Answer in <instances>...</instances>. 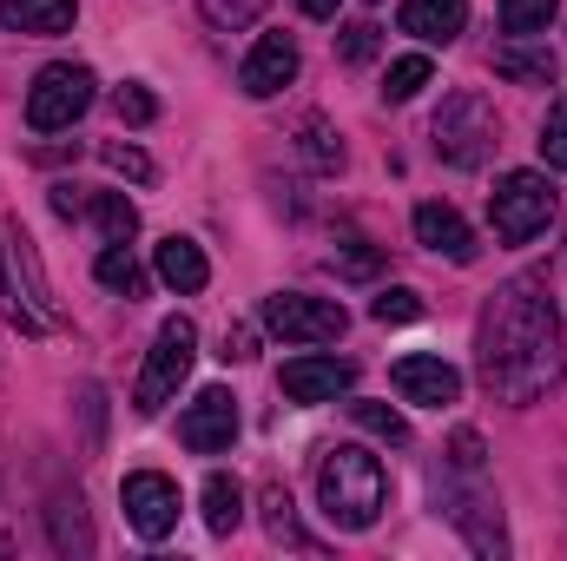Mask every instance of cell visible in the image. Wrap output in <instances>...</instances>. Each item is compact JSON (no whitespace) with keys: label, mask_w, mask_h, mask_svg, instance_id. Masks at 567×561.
I'll use <instances>...</instances> for the list:
<instances>
[{"label":"cell","mask_w":567,"mask_h":561,"mask_svg":"<svg viewBox=\"0 0 567 561\" xmlns=\"http://www.w3.org/2000/svg\"><path fill=\"white\" fill-rule=\"evenodd\" d=\"M113 113H120L126 126H152V120H158V100H152L145 86H120V93H113Z\"/></svg>","instance_id":"cell-30"},{"label":"cell","mask_w":567,"mask_h":561,"mask_svg":"<svg viewBox=\"0 0 567 561\" xmlns=\"http://www.w3.org/2000/svg\"><path fill=\"white\" fill-rule=\"evenodd\" d=\"M297 145H303V159H310L317 172H337V165H343V140L330 133V120H323V113H310V120L297 126Z\"/></svg>","instance_id":"cell-23"},{"label":"cell","mask_w":567,"mask_h":561,"mask_svg":"<svg viewBox=\"0 0 567 561\" xmlns=\"http://www.w3.org/2000/svg\"><path fill=\"white\" fill-rule=\"evenodd\" d=\"M403 33H416L423 47H449L468 27V0H403Z\"/></svg>","instance_id":"cell-16"},{"label":"cell","mask_w":567,"mask_h":561,"mask_svg":"<svg viewBox=\"0 0 567 561\" xmlns=\"http://www.w3.org/2000/svg\"><path fill=\"white\" fill-rule=\"evenodd\" d=\"M192 357H198V330H192V317H165L158 337H152V350H145L140 384H133V410H140V417H158V410L178 397V384L192 377Z\"/></svg>","instance_id":"cell-4"},{"label":"cell","mask_w":567,"mask_h":561,"mask_svg":"<svg viewBox=\"0 0 567 561\" xmlns=\"http://www.w3.org/2000/svg\"><path fill=\"white\" fill-rule=\"evenodd\" d=\"M258 7H265V0H205V13H212L218 27H245Z\"/></svg>","instance_id":"cell-34"},{"label":"cell","mask_w":567,"mask_h":561,"mask_svg":"<svg viewBox=\"0 0 567 561\" xmlns=\"http://www.w3.org/2000/svg\"><path fill=\"white\" fill-rule=\"evenodd\" d=\"M93 67H73V60H53L40 67V80L27 86V126L33 133H66L86 106H93Z\"/></svg>","instance_id":"cell-6"},{"label":"cell","mask_w":567,"mask_h":561,"mask_svg":"<svg viewBox=\"0 0 567 561\" xmlns=\"http://www.w3.org/2000/svg\"><path fill=\"white\" fill-rule=\"evenodd\" d=\"M218 357H225V364H245V357H258V350H251V330H225V350H218Z\"/></svg>","instance_id":"cell-35"},{"label":"cell","mask_w":567,"mask_h":561,"mask_svg":"<svg viewBox=\"0 0 567 561\" xmlns=\"http://www.w3.org/2000/svg\"><path fill=\"white\" fill-rule=\"evenodd\" d=\"M383 496H390V476H383V462H377L363 442H337V449L317 462V502H323V516H330L337 529L363 536V529L383 516Z\"/></svg>","instance_id":"cell-2"},{"label":"cell","mask_w":567,"mask_h":561,"mask_svg":"<svg viewBox=\"0 0 567 561\" xmlns=\"http://www.w3.org/2000/svg\"><path fill=\"white\" fill-rule=\"evenodd\" d=\"M423 86H429V60H423V53L390 60V73H383V100H396V106H403V100H416Z\"/></svg>","instance_id":"cell-25"},{"label":"cell","mask_w":567,"mask_h":561,"mask_svg":"<svg viewBox=\"0 0 567 561\" xmlns=\"http://www.w3.org/2000/svg\"><path fill=\"white\" fill-rule=\"evenodd\" d=\"M198 502H205V529H212V536H231V529L245 522V482L225 476V469L205 476V496H198Z\"/></svg>","instance_id":"cell-19"},{"label":"cell","mask_w":567,"mask_h":561,"mask_svg":"<svg viewBox=\"0 0 567 561\" xmlns=\"http://www.w3.org/2000/svg\"><path fill=\"white\" fill-rule=\"evenodd\" d=\"M435 502H442V516H449L482 555H502V549H508V536H502V509H495V496L482 489V476H468V469L435 476Z\"/></svg>","instance_id":"cell-7"},{"label":"cell","mask_w":567,"mask_h":561,"mask_svg":"<svg viewBox=\"0 0 567 561\" xmlns=\"http://www.w3.org/2000/svg\"><path fill=\"white\" fill-rule=\"evenodd\" d=\"M370 317H377V324H416V317H423V297H416L410 284H396V290H383V297L370 304Z\"/></svg>","instance_id":"cell-28"},{"label":"cell","mask_w":567,"mask_h":561,"mask_svg":"<svg viewBox=\"0 0 567 561\" xmlns=\"http://www.w3.org/2000/svg\"><path fill=\"white\" fill-rule=\"evenodd\" d=\"M152 265H158V278L172 284V290H205V284H212L205 252H198L192 238H178V232H172V238H158V258H152Z\"/></svg>","instance_id":"cell-18"},{"label":"cell","mask_w":567,"mask_h":561,"mask_svg":"<svg viewBox=\"0 0 567 561\" xmlns=\"http://www.w3.org/2000/svg\"><path fill=\"white\" fill-rule=\"evenodd\" d=\"M567 370V337L535 278L502 284L482 310V384L502 404H535Z\"/></svg>","instance_id":"cell-1"},{"label":"cell","mask_w":567,"mask_h":561,"mask_svg":"<svg viewBox=\"0 0 567 561\" xmlns=\"http://www.w3.org/2000/svg\"><path fill=\"white\" fill-rule=\"evenodd\" d=\"M297 80V40L290 33H265L251 53H245V67H238V86L251 93V100H271Z\"/></svg>","instance_id":"cell-14"},{"label":"cell","mask_w":567,"mask_h":561,"mask_svg":"<svg viewBox=\"0 0 567 561\" xmlns=\"http://www.w3.org/2000/svg\"><path fill=\"white\" fill-rule=\"evenodd\" d=\"M80 20V0H0L7 33H66Z\"/></svg>","instance_id":"cell-17"},{"label":"cell","mask_w":567,"mask_h":561,"mask_svg":"<svg viewBox=\"0 0 567 561\" xmlns=\"http://www.w3.org/2000/svg\"><path fill=\"white\" fill-rule=\"evenodd\" d=\"M542 159H548L555 172H567V93L548 106V120H542Z\"/></svg>","instance_id":"cell-29"},{"label":"cell","mask_w":567,"mask_h":561,"mask_svg":"<svg viewBox=\"0 0 567 561\" xmlns=\"http://www.w3.org/2000/svg\"><path fill=\"white\" fill-rule=\"evenodd\" d=\"M231 436H238V397L231 390H198L192 410L178 417V442L192 456H218V449H231Z\"/></svg>","instance_id":"cell-11"},{"label":"cell","mask_w":567,"mask_h":561,"mask_svg":"<svg viewBox=\"0 0 567 561\" xmlns=\"http://www.w3.org/2000/svg\"><path fill=\"white\" fill-rule=\"evenodd\" d=\"M297 7H303L310 20H337V7H343V0H297Z\"/></svg>","instance_id":"cell-36"},{"label":"cell","mask_w":567,"mask_h":561,"mask_svg":"<svg viewBox=\"0 0 567 561\" xmlns=\"http://www.w3.org/2000/svg\"><path fill=\"white\" fill-rule=\"evenodd\" d=\"M495 73H502V80H535V86H548V80H555V53H548V47H522V40H515V47H502V53H495Z\"/></svg>","instance_id":"cell-21"},{"label":"cell","mask_w":567,"mask_h":561,"mask_svg":"<svg viewBox=\"0 0 567 561\" xmlns=\"http://www.w3.org/2000/svg\"><path fill=\"white\" fill-rule=\"evenodd\" d=\"M449 469H468V476H482V436H475V429H462V436L449 442Z\"/></svg>","instance_id":"cell-33"},{"label":"cell","mask_w":567,"mask_h":561,"mask_svg":"<svg viewBox=\"0 0 567 561\" xmlns=\"http://www.w3.org/2000/svg\"><path fill=\"white\" fill-rule=\"evenodd\" d=\"M390 384H396L403 404H423V410H449L462 397V370L442 364V357H396Z\"/></svg>","instance_id":"cell-13"},{"label":"cell","mask_w":567,"mask_h":561,"mask_svg":"<svg viewBox=\"0 0 567 561\" xmlns=\"http://www.w3.org/2000/svg\"><path fill=\"white\" fill-rule=\"evenodd\" d=\"M555 218V185L542 172H502L488 192V225L502 245H528L535 232H548Z\"/></svg>","instance_id":"cell-5"},{"label":"cell","mask_w":567,"mask_h":561,"mask_svg":"<svg viewBox=\"0 0 567 561\" xmlns=\"http://www.w3.org/2000/svg\"><path fill=\"white\" fill-rule=\"evenodd\" d=\"M100 159H106V165H113V172H126V178H133V185H145V178H152V159H145L140 145H106V152H100Z\"/></svg>","instance_id":"cell-31"},{"label":"cell","mask_w":567,"mask_h":561,"mask_svg":"<svg viewBox=\"0 0 567 561\" xmlns=\"http://www.w3.org/2000/svg\"><path fill=\"white\" fill-rule=\"evenodd\" d=\"M265 330H278L284 344H337L350 330L337 297H303V290H278L265 297Z\"/></svg>","instance_id":"cell-8"},{"label":"cell","mask_w":567,"mask_h":561,"mask_svg":"<svg viewBox=\"0 0 567 561\" xmlns=\"http://www.w3.org/2000/svg\"><path fill=\"white\" fill-rule=\"evenodd\" d=\"M86 212H93V225L106 232V245H133V232H140V205H133L126 192H93Z\"/></svg>","instance_id":"cell-20"},{"label":"cell","mask_w":567,"mask_h":561,"mask_svg":"<svg viewBox=\"0 0 567 561\" xmlns=\"http://www.w3.org/2000/svg\"><path fill=\"white\" fill-rule=\"evenodd\" d=\"M265 522H271V542H290V549H317V542L297 529V516H290V496H284V489H265Z\"/></svg>","instance_id":"cell-26"},{"label":"cell","mask_w":567,"mask_h":561,"mask_svg":"<svg viewBox=\"0 0 567 561\" xmlns=\"http://www.w3.org/2000/svg\"><path fill=\"white\" fill-rule=\"evenodd\" d=\"M561 13V0H502V27L515 33V40H528V33H548V20Z\"/></svg>","instance_id":"cell-24"},{"label":"cell","mask_w":567,"mask_h":561,"mask_svg":"<svg viewBox=\"0 0 567 561\" xmlns=\"http://www.w3.org/2000/svg\"><path fill=\"white\" fill-rule=\"evenodd\" d=\"M0 310H7V324L27 330V337L60 330V304H53L47 278H40V258H33V245H27V232H13L7 218H0Z\"/></svg>","instance_id":"cell-3"},{"label":"cell","mask_w":567,"mask_h":561,"mask_svg":"<svg viewBox=\"0 0 567 561\" xmlns=\"http://www.w3.org/2000/svg\"><path fill=\"white\" fill-rule=\"evenodd\" d=\"M350 417L363 422L370 436H383V442H410V422H403V410H390V404H350Z\"/></svg>","instance_id":"cell-27"},{"label":"cell","mask_w":567,"mask_h":561,"mask_svg":"<svg viewBox=\"0 0 567 561\" xmlns=\"http://www.w3.org/2000/svg\"><path fill=\"white\" fill-rule=\"evenodd\" d=\"M120 502H126V522L140 529L145 542H165L178 529V482L158 476V469H133L126 489H120Z\"/></svg>","instance_id":"cell-10"},{"label":"cell","mask_w":567,"mask_h":561,"mask_svg":"<svg viewBox=\"0 0 567 561\" xmlns=\"http://www.w3.org/2000/svg\"><path fill=\"white\" fill-rule=\"evenodd\" d=\"M93 278L106 284V290H120V297H140L145 290V272H140V258H133L126 245H106L100 265H93Z\"/></svg>","instance_id":"cell-22"},{"label":"cell","mask_w":567,"mask_h":561,"mask_svg":"<svg viewBox=\"0 0 567 561\" xmlns=\"http://www.w3.org/2000/svg\"><path fill=\"white\" fill-rule=\"evenodd\" d=\"M488 140H495V113H488V100L482 93H455V100H442V113H435V152L449 159V165H482L488 159Z\"/></svg>","instance_id":"cell-9"},{"label":"cell","mask_w":567,"mask_h":561,"mask_svg":"<svg viewBox=\"0 0 567 561\" xmlns=\"http://www.w3.org/2000/svg\"><path fill=\"white\" fill-rule=\"evenodd\" d=\"M416 245H429L435 258H449V265H475V232L462 225V212L455 205H416Z\"/></svg>","instance_id":"cell-15"},{"label":"cell","mask_w":567,"mask_h":561,"mask_svg":"<svg viewBox=\"0 0 567 561\" xmlns=\"http://www.w3.org/2000/svg\"><path fill=\"white\" fill-rule=\"evenodd\" d=\"M370 53H377V27H370V20H357V27H343V60H350V67H363Z\"/></svg>","instance_id":"cell-32"},{"label":"cell","mask_w":567,"mask_h":561,"mask_svg":"<svg viewBox=\"0 0 567 561\" xmlns=\"http://www.w3.org/2000/svg\"><path fill=\"white\" fill-rule=\"evenodd\" d=\"M357 390V364L350 357H290L284 364V397L290 404H337Z\"/></svg>","instance_id":"cell-12"}]
</instances>
